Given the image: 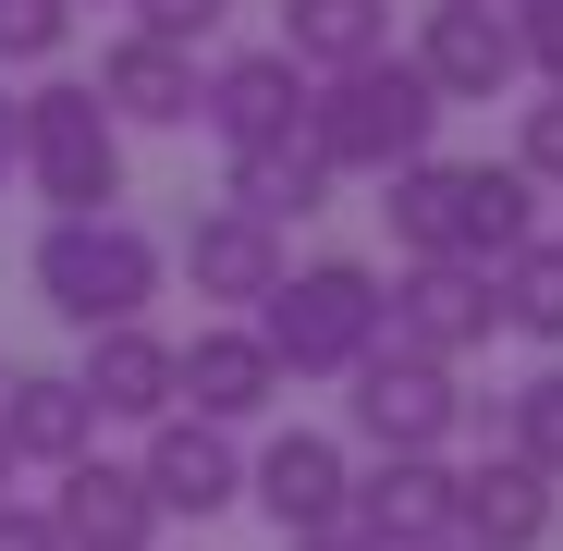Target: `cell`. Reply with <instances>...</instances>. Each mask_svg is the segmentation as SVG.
Masks as SVG:
<instances>
[{
	"label": "cell",
	"instance_id": "ac0fdd59",
	"mask_svg": "<svg viewBox=\"0 0 563 551\" xmlns=\"http://www.w3.org/2000/svg\"><path fill=\"white\" fill-rule=\"evenodd\" d=\"M0 453H13V478L25 466L62 478L74 453H99V417H86L74 367H13V381H0Z\"/></svg>",
	"mask_w": 563,
	"mask_h": 551
},
{
	"label": "cell",
	"instance_id": "83f0119b",
	"mask_svg": "<svg viewBox=\"0 0 563 551\" xmlns=\"http://www.w3.org/2000/svg\"><path fill=\"white\" fill-rule=\"evenodd\" d=\"M135 25L172 37V49H209V37L233 25V0H135Z\"/></svg>",
	"mask_w": 563,
	"mask_h": 551
},
{
	"label": "cell",
	"instance_id": "1f68e13d",
	"mask_svg": "<svg viewBox=\"0 0 563 551\" xmlns=\"http://www.w3.org/2000/svg\"><path fill=\"white\" fill-rule=\"evenodd\" d=\"M0 491H13V453H0Z\"/></svg>",
	"mask_w": 563,
	"mask_h": 551
},
{
	"label": "cell",
	"instance_id": "d6986e66",
	"mask_svg": "<svg viewBox=\"0 0 563 551\" xmlns=\"http://www.w3.org/2000/svg\"><path fill=\"white\" fill-rule=\"evenodd\" d=\"M527 233H539V184H527L515 159H465V184H453V257L503 269Z\"/></svg>",
	"mask_w": 563,
	"mask_h": 551
},
{
	"label": "cell",
	"instance_id": "277c9868",
	"mask_svg": "<svg viewBox=\"0 0 563 551\" xmlns=\"http://www.w3.org/2000/svg\"><path fill=\"white\" fill-rule=\"evenodd\" d=\"M13 111H25V172H13V184H37L49 221L123 209V123L99 111V86H86V74H37Z\"/></svg>",
	"mask_w": 563,
	"mask_h": 551
},
{
	"label": "cell",
	"instance_id": "30bf717a",
	"mask_svg": "<svg viewBox=\"0 0 563 551\" xmlns=\"http://www.w3.org/2000/svg\"><path fill=\"white\" fill-rule=\"evenodd\" d=\"M343 491H355V453L331 429H269L245 453V503L282 527V539H307V527H343Z\"/></svg>",
	"mask_w": 563,
	"mask_h": 551
},
{
	"label": "cell",
	"instance_id": "6da1fadb",
	"mask_svg": "<svg viewBox=\"0 0 563 551\" xmlns=\"http://www.w3.org/2000/svg\"><path fill=\"white\" fill-rule=\"evenodd\" d=\"M307 147L331 159V184H380V172L441 147V99H429V74L405 49H367V62L307 86Z\"/></svg>",
	"mask_w": 563,
	"mask_h": 551
},
{
	"label": "cell",
	"instance_id": "9a60e30c",
	"mask_svg": "<svg viewBox=\"0 0 563 551\" xmlns=\"http://www.w3.org/2000/svg\"><path fill=\"white\" fill-rule=\"evenodd\" d=\"M74 393H86V417H99V429H159V417H172V331H159V319L86 331Z\"/></svg>",
	"mask_w": 563,
	"mask_h": 551
},
{
	"label": "cell",
	"instance_id": "4dcf8cb0",
	"mask_svg": "<svg viewBox=\"0 0 563 551\" xmlns=\"http://www.w3.org/2000/svg\"><path fill=\"white\" fill-rule=\"evenodd\" d=\"M13 172H25V111L0 99V197H13Z\"/></svg>",
	"mask_w": 563,
	"mask_h": 551
},
{
	"label": "cell",
	"instance_id": "3957f363",
	"mask_svg": "<svg viewBox=\"0 0 563 551\" xmlns=\"http://www.w3.org/2000/svg\"><path fill=\"white\" fill-rule=\"evenodd\" d=\"M245 319L282 355V381H343V367L380 343V269L367 257H295Z\"/></svg>",
	"mask_w": 563,
	"mask_h": 551
},
{
	"label": "cell",
	"instance_id": "44dd1931",
	"mask_svg": "<svg viewBox=\"0 0 563 551\" xmlns=\"http://www.w3.org/2000/svg\"><path fill=\"white\" fill-rule=\"evenodd\" d=\"M282 49L307 74H343L367 49H393V0H282Z\"/></svg>",
	"mask_w": 563,
	"mask_h": 551
},
{
	"label": "cell",
	"instance_id": "4316f807",
	"mask_svg": "<svg viewBox=\"0 0 563 551\" xmlns=\"http://www.w3.org/2000/svg\"><path fill=\"white\" fill-rule=\"evenodd\" d=\"M503 25H515V62L539 86H563V0H503Z\"/></svg>",
	"mask_w": 563,
	"mask_h": 551
},
{
	"label": "cell",
	"instance_id": "8992f818",
	"mask_svg": "<svg viewBox=\"0 0 563 551\" xmlns=\"http://www.w3.org/2000/svg\"><path fill=\"white\" fill-rule=\"evenodd\" d=\"M490 331H503V295H490L478 257H405V269H380V343L465 367Z\"/></svg>",
	"mask_w": 563,
	"mask_h": 551
},
{
	"label": "cell",
	"instance_id": "7402d4cb",
	"mask_svg": "<svg viewBox=\"0 0 563 551\" xmlns=\"http://www.w3.org/2000/svg\"><path fill=\"white\" fill-rule=\"evenodd\" d=\"M453 184H465V159H405V172H380V221H393V257H453Z\"/></svg>",
	"mask_w": 563,
	"mask_h": 551
},
{
	"label": "cell",
	"instance_id": "5bb4252c",
	"mask_svg": "<svg viewBox=\"0 0 563 551\" xmlns=\"http://www.w3.org/2000/svg\"><path fill=\"white\" fill-rule=\"evenodd\" d=\"M86 86H99V111H111L123 135H184V123H197V49H172V37H147V25H123Z\"/></svg>",
	"mask_w": 563,
	"mask_h": 551
},
{
	"label": "cell",
	"instance_id": "9c48e42d",
	"mask_svg": "<svg viewBox=\"0 0 563 551\" xmlns=\"http://www.w3.org/2000/svg\"><path fill=\"white\" fill-rule=\"evenodd\" d=\"M172 405L209 417V429H245L282 405V355L257 343V319H209L197 343H172Z\"/></svg>",
	"mask_w": 563,
	"mask_h": 551
},
{
	"label": "cell",
	"instance_id": "e0dca14e",
	"mask_svg": "<svg viewBox=\"0 0 563 551\" xmlns=\"http://www.w3.org/2000/svg\"><path fill=\"white\" fill-rule=\"evenodd\" d=\"M551 491H563V478L515 466V453L490 441L478 466H453V539H465V551H539V539H551V515H563Z\"/></svg>",
	"mask_w": 563,
	"mask_h": 551
},
{
	"label": "cell",
	"instance_id": "f1b7e54d",
	"mask_svg": "<svg viewBox=\"0 0 563 551\" xmlns=\"http://www.w3.org/2000/svg\"><path fill=\"white\" fill-rule=\"evenodd\" d=\"M0 551H62V539H49V515H37V503L0 491Z\"/></svg>",
	"mask_w": 563,
	"mask_h": 551
},
{
	"label": "cell",
	"instance_id": "f546056e",
	"mask_svg": "<svg viewBox=\"0 0 563 551\" xmlns=\"http://www.w3.org/2000/svg\"><path fill=\"white\" fill-rule=\"evenodd\" d=\"M282 551H380V539H367V527L343 515V527H307V539H282Z\"/></svg>",
	"mask_w": 563,
	"mask_h": 551
},
{
	"label": "cell",
	"instance_id": "2e32d148",
	"mask_svg": "<svg viewBox=\"0 0 563 551\" xmlns=\"http://www.w3.org/2000/svg\"><path fill=\"white\" fill-rule=\"evenodd\" d=\"M172 269H184L221 319H245L282 269H295V245H282L269 221H245V209H197V221H184V245H172Z\"/></svg>",
	"mask_w": 563,
	"mask_h": 551
},
{
	"label": "cell",
	"instance_id": "d4e9b609",
	"mask_svg": "<svg viewBox=\"0 0 563 551\" xmlns=\"http://www.w3.org/2000/svg\"><path fill=\"white\" fill-rule=\"evenodd\" d=\"M74 49V0H0V74H49Z\"/></svg>",
	"mask_w": 563,
	"mask_h": 551
},
{
	"label": "cell",
	"instance_id": "603a6c76",
	"mask_svg": "<svg viewBox=\"0 0 563 551\" xmlns=\"http://www.w3.org/2000/svg\"><path fill=\"white\" fill-rule=\"evenodd\" d=\"M490 295H503V331H515V343L563 355V233H527V245L490 269Z\"/></svg>",
	"mask_w": 563,
	"mask_h": 551
},
{
	"label": "cell",
	"instance_id": "cb8c5ba5",
	"mask_svg": "<svg viewBox=\"0 0 563 551\" xmlns=\"http://www.w3.org/2000/svg\"><path fill=\"white\" fill-rule=\"evenodd\" d=\"M503 453L539 466V478H563V355H539L527 381L503 393Z\"/></svg>",
	"mask_w": 563,
	"mask_h": 551
},
{
	"label": "cell",
	"instance_id": "484cf974",
	"mask_svg": "<svg viewBox=\"0 0 563 551\" xmlns=\"http://www.w3.org/2000/svg\"><path fill=\"white\" fill-rule=\"evenodd\" d=\"M515 172L539 184V197H563V86H539V99L515 111Z\"/></svg>",
	"mask_w": 563,
	"mask_h": 551
},
{
	"label": "cell",
	"instance_id": "7a4b0ae2",
	"mask_svg": "<svg viewBox=\"0 0 563 551\" xmlns=\"http://www.w3.org/2000/svg\"><path fill=\"white\" fill-rule=\"evenodd\" d=\"M25 269H37L49 319L111 331V319H147V295L172 283V245H159L147 221H123V209H86V221H49Z\"/></svg>",
	"mask_w": 563,
	"mask_h": 551
},
{
	"label": "cell",
	"instance_id": "7c38bea8",
	"mask_svg": "<svg viewBox=\"0 0 563 551\" xmlns=\"http://www.w3.org/2000/svg\"><path fill=\"white\" fill-rule=\"evenodd\" d=\"M135 478H147V503H159V515H197V527H209V515H233V503H245V441L172 405V417L147 429V453H135Z\"/></svg>",
	"mask_w": 563,
	"mask_h": 551
},
{
	"label": "cell",
	"instance_id": "ba28073f",
	"mask_svg": "<svg viewBox=\"0 0 563 551\" xmlns=\"http://www.w3.org/2000/svg\"><path fill=\"white\" fill-rule=\"evenodd\" d=\"M405 62L429 74V99H441V111H465V99H515V86H527L503 0H429V25H417Z\"/></svg>",
	"mask_w": 563,
	"mask_h": 551
},
{
	"label": "cell",
	"instance_id": "5b68a950",
	"mask_svg": "<svg viewBox=\"0 0 563 551\" xmlns=\"http://www.w3.org/2000/svg\"><path fill=\"white\" fill-rule=\"evenodd\" d=\"M343 417H355L367 453H453V429H465V381H453L441 355L367 343V355L343 367Z\"/></svg>",
	"mask_w": 563,
	"mask_h": 551
},
{
	"label": "cell",
	"instance_id": "52a82bcc",
	"mask_svg": "<svg viewBox=\"0 0 563 551\" xmlns=\"http://www.w3.org/2000/svg\"><path fill=\"white\" fill-rule=\"evenodd\" d=\"M307 62L282 49V37H257V49H221L209 74H197V123L221 135V159H245V147H295L307 135Z\"/></svg>",
	"mask_w": 563,
	"mask_h": 551
},
{
	"label": "cell",
	"instance_id": "8fae6325",
	"mask_svg": "<svg viewBox=\"0 0 563 551\" xmlns=\"http://www.w3.org/2000/svg\"><path fill=\"white\" fill-rule=\"evenodd\" d=\"M37 515H49V539H62V551H159V527H172V515L147 503V478H135V466H111V453H74V466L49 478V503H37Z\"/></svg>",
	"mask_w": 563,
	"mask_h": 551
},
{
	"label": "cell",
	"instance_id": "d6a6232c",
	"mask_svg": "<svg viewBox=\"0 0 563 551\" xmlns=\"http://www.w3.org/2000/svg\"><path fill=\"white\" fill-rule=\"evenodd\" d=\"M441 551H465V539H441Z\"/></svg>",
	"mask_w": 563,
	"mask_h": 551
},
{
	"label": "cell",
	"instance_id": "4fadbf2b",
	"mask_svg": "<svg viewBox=\"0 0 563 551\" xmlns=\"http://www.w3.org/2000/svg\"><path fill=\"white\" fill-rule=\"evenodd\" d=\"M343 515L380 539V551H441L453 539V453H367Z\"/></svg>",
	"mask_w": 563,
	"mask_h": 551
},
{
	"label": "cell",
	"instance_id": "ffe728a7",
	"mask_svg": "<svg viewBox=\"0 0 563 551\" xmlns=\"http://www.w3.org/2000/svg\"><path fill=\"white\" fill-rule=\"evenodd\" d=\"M221 209H245V221H307V209H331V159L295 135V147H245L233 172H221Z\"/></svg>",
	"mask_w": 563,
	"mask_h": 551
}]
</instances>
